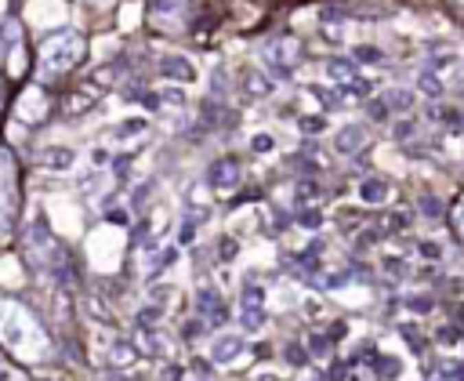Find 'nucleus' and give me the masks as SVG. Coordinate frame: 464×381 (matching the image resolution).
<instances>
[{
	"label": "nucleus",
	"instance_id": "1",
	"mask_svg": "<svg viewBox=\"0 0 464 381\" xmlns=\"http://www.w3.org/2000/svg\"><path fill=\"white\" fill-rule=\"evenodd\" d=\"M301 58H305V47H301L298 36H276V41L265 44V62H268L276 73H283V76L298 69Z\"/></svg>",
	"mask_w": 464,
	"mask_h": 381
},
{
	"label": "nucleus",
	"instance_id": "2",
	"mask_svg": "<svg viewBox=\"0 0 464 381\" xmlns=\"http://www.w3.org/2000/svg\"><path fill=\"white\" fill-rule=\"evenodd\" d=\"M327 73H330L334 84H341L345 95H352V98H363L367 95V80L359 76V66H356L352 58H334L330 66H327Z\"/></svg>",
	"mask_w": 464,
	"mask_h": 381
},
{
	"label": "nucleus",
	"instance_id": "3",
	"mask_svg": "<svg viewBox=\"0 0 464 381\" xmlns=\"http://www.w3.org/2000/svg\"><path fill=\"white\" fill-rule=\"evenodd\" d=\"M240 323H243V330H257L265 323V295H262V287H247V290H243V298H240Z\"/></svg>",
	"mask_w": 464,
	"mask_h": 381
},
{
	"label": "nucleus",
	"instance_id": "4",
	"mask_svg": "<svg viewBox=\"0 0 464 381\" xmlns=\"http://www.w3.org/2000/svg\"><path fill=\"white\" fill-rule=\"evenodd\" d=\"M240 182V163L232 160V157H218L211 168H207V185L214 189H232Z\"/></svg>",
	"mask_w": 464,
	"mask_h": 381
},
{
	"label": "nucleus",
	"instance_id": "5",
	"mask_svg": "<svg viewBox=\"0 0 464 381\" xmlns=\"http://www.w3.org/2000/svg\"><path fill=\"white\" fill-rule=\"evenodd\" d=\"M424 378L428 381H464V363L454 356H435V360L424 367Z\"/></svg>",
	"mask_w": 464,
	"mask_h": 381
},
{
	"label": "nucleus",
	"instance_id": "6",
	"mask_svg": "<svg viewBox=\"0 0 464 381\" xmlns=\"http://www.w3.org/2000/svg\"><path fill=\"white\" fill-rule=\"evenodd\" d=\"M200 316H203V323H225L229 320V309H225V301L218 290H200Z\"/></svg>",
	"mask_w": 464,
	"mask_h": 381
},
{
	"label": "nucleus",
	"instance_id": "7",
	"mask_svg": "<svg viewBox=\"0 0 464 381\" xmlns=\"http://www.w3.org/2000/svg\"><path fill=\"white\" fill-rule=\"evenodd\" d=\"M243 349H247V341H243V334H222V338L214 341L211 360H214V363H232L236 356H243Z\"/></svg>",
	"mask_w": 464,
	"mask_h": 381
},
{
	"label": "nucleus",
	"instance_id": "8",
	"mask_svg": "<svg viewBox=\"0 0 464 381\" xmlns=\"http://www.w3.org/2000/svg\"><path fill=\"white\" fill-rule=\"evenodd\" d=\"M334 146H338V152H345V157H356V152L367 146V131L363 127H345V131L334 138Z\"/></svg>",
	"mask_w": 464,
	"mask_h": 381
},
{
	"label": "nucleus",
	"instance_id": "9",
	"mask_svg": "<svg viewBox=\"0 0 464 381\" xmlns=\"http://www.w3.org/2000/svg\"><path fill=\"white\" fill-rule=\"evenodd\" d=\"M243 91H247L251 98H265L268 91H272V80H268L262 69H243Z\"/></svg>",
	"mask_w": 464,
	"mask_h": 381
},
{
	"label": "nucleus",
	"instance_id": "10",
	"mask_svg": "<svg viewBox=\"0 0 464 381\" xmlns=\"http://www.w3.org/2000/svg\"><path fill=\"white\" fill-rule=\"evenodd\" d=\"M359 196H363V203H384L392 196V189L384 178H367V182L359 185Z\"/></svg>",
	"mask_w": 464,
	"mask_h": 381
},
{
	"label": "nucleus",
	"instance_id": "11",
	"mask_svg": "<svg viewBox=\"0 0 464 381\" xmlns=\"http://www.w3.org/2000/svg\"><path fill=\"white\" fill-rule=\"evenodd\" d=\"M160 66H163V73L171 76V80H174V76H178V80H192V76H196L192 62H189V58H182V55H167V58L160 62Z\"/></svg>",
	"mask_w": 464,
	"mask_h": 381
},
{
	"label": "nucleus",
	"instance_id": "12",
	"mask_svg": "<svg viewBox=\"0 0 464 381\" xmlns=\"http://www.w3.org/2000/svg\"><path fill=\"white\" fill-rule=\"evenodd\" d=\"M384 106H388V113H406L410 106H414V95L403 91V87H392V91L384 95Z\"/></svg>",
	"mask_w": 464,
	"mask_h": 381
},
{
	"label": "nucleus",
	"instance_id": "13",
	"mask_svg": "<svg viewBox=\"0 0 464 381\" xmlns=\"http://www.w3.org/2000/svg\"><path fill=\"white\" fill-rule=\"evenodd\" d=\"M421 91H424V95H432V98H439V95H443V80L435 76V69H424V73H421Z\"/></svg>",
	"mask_w": 464,
	"mask_h": 381
},
{
	"label": "nucleus",
	"instance_id": "14",
	"mask_svg": "<svg viewBox=\"0 0 464 381\" xmlns=\"http://www.w3.org/2000/svg\"><path fill=\"white\" fill-rule=\"evenodd\" d=\"M417 207L424 211V218H432V222H439V218H443V203L435 200V196H428V193H424V196L417 200Z\"/></svg>",
	"mask_w": 464,
	"mask_h": 381
},
{
	"label": "nucleus",
	"instance_id": "15",
	"mask_svg": "<svg viewBox=\"0 0 464 381\" xmlns=\"http://www.w3.org/2000/svg\"><path fill=\"white\" fill-rule=\"evenodd\" d=\"M450 222H454V233H457V240L464 244V193L457 196V203H454V211H450Z\"/></svg>",
	"mask_w": 464,
	"mask_h": 381
},
{
	"label": "nucleus",
	"instance_id": "16",
	"mask_svg": "<svg viewBox=\"0 0 464 381\" xmlns=\"http://www.w3.org/2000/svg\"><path fill=\"white\" fill-rule=\"evenodd\" d=\"M298 225H305V229H319V225H323V214H319V207H301V211H298Z\"/></svg>",
	"mask_w": 464,
	"mask_h": 381
},
{
	"label": "nucleus",
	"instance_id": "17",
	"mask_svg": "<svg viewBox=\"0 0 464 381\" xmlns=\"http://www.w3.org/2000/svg\"><path fill=\"white\" fill-rule=\"evenodd\" d=\"M135 360H138L135 345H116V349H113V363H116V367H131Z\"/></svg>",
	"mask_w": 464,
	"mask_h": 381
},
{
	"label": "nucleus",
	"instance_id": "18",
	"mask_svg": "<svg viewBox=\"0 0 464 381\" xmlns=\"http://www.w3.org/2000/svg\"><path fill=\"white\" fill-rule=\"evenodd\" d=\"M319 200H323V189H316L312 182H305L298 189V203H301V207H305V203H319Z\"/></svg>",
	"mask_w": 464,
	"mask_h": 381
},
{
	"label": "nucleus",
	"instance_id": "19",
	"mask_svg": "<svg viewBox=\"0 0 464 381\" xmlns=\"http://www.w3.org/2000/svg\"><path fill=\"white\" fill-rule=\"evenodd\" d=\"M323 127H327L323 117H301V131H305V135H319Z\"/></svg>",
	"mask_w": 464,
	"mask_h": 381
},
{
	"label": "nucleus",
	"instance_id": "20",
	"mask_svg": "<svg viewBox=\"0 0 464 381\" xmlns=\"http://www.w3.org/2000/svg\"><path fill=\"white\" fill-rule=\"evenodd\" d=\"M457 341L464 345V334H457V327H443L439 330V345H457Z\"/></svg>",
	"mask_w": 464,
	"mask_h": 381
},
{
	"label": "nucleus",
	"instance_id": "21",
	"mask_svg": "<svg viewBox=\"0 0 464 381\" xmlns=\"http://www.w3.org/2000/svg\"><path fill=\"white\" fill-rule=\"evenodd\" d=\"M403 338H406V341H410V345H414L417 352L424 349V338L417 334V327H406V323H403Z\"/></svg>",
	"mask_w": 464,
	"mask_h": 381
},
{
	"label": "nucleus",
	"instance_id": "22",
	"mask_svg": "<svg viewBox=\"0 0 464 381\" xmlns=\"http://www.w3.org/2000/svg\"><path fill=\"white\" fill-rule=\"evenodd\" d=\"M287 360H290L294 367H301V363H305V349H301V345H287Z\"/></svg>",
	"mask_w": 464,
	"mask_h": 381
},
{
	"label": "nucleus",
	"instance_id": "23",
	"mask_svg": "<svg viewBox=\"0 0 464 381\" xmlns=\"http://www.w3.org/2000/svg\"><path fill=\"white\" fill-rule=\"evenodd\" d=\"M356 58H363V62H381V51H373V47H356Z\"/></svg>",
	"mask_w": 464,
	"mask_h": 381
},
{
	"label": "nucleus",
	"instance_id": "24",
	"mask_svg": "<svg viewBox=\"0 0 464 381\" xmlns=\"http://www.w3.org/2000/svg\"><path fill=\"white\" fill-rule=\"evenodd\" d=\"M406 305H410L414 312H428V309H432V305H428V298H424V295H417V298H406Z\"/></svg>",
	"mask_w": 464,
	"mask_h": 381
},
{
	"label": "nucleus",
	"instance_id": "25",
	"mask_svg": "<svg viewBox=\"0 0 464 381\" xmlns=\"http://www.w3.org/2000/svg\"><path fill=\"white\" fill-rule=\"evenodd\" d=\"M370 117H373V120H384V117H388V106H384V98H381V102H370Z\"/></svg>",
	"mask_w": 464,
	"mask_h": 381
},
{
	"label": "nucleus",
	"instance_id": "26",
	"mask_svg": "<svg viewBox=\"0 0 464 381\" xmlns=\"http://www.w3.org/2000/svg\"><path fill=\"white\" fill-rule=\"evenodd\" d=\"M251 149H254V152H265V149H272V138H268V135H257L254 142H251Z\"/></svg>",
	"mask_w": 464,
	"mask_h": 381
},
{
	"label": "nucleus",
	"instance_id": "27",
	"mask_svg": "<svg viewBox=\"0 0 464 381\" xmlns=\"http://www.w3.org/2000/svg\"><path fill=\"white\" fill-rule=\"evenodd\" d=\"M395 371H399V363H392V360L378 363V374H381V378H395Z\"/></svg>",
	"mask_w": 464,
	"mask_h": 381
},
{
	"label": "nucleus",
	"instance_id": "28",
	"mask_svg": "<svg viewBox=\"0 0 464 381\" xmlns=\"http://www.w3.org/2000/svg\"><path fill=\"white\" fill-rule=\"evenodd\" d=\"M410 135H414V124H410V120H399V124H395V138H410Z\"/></svg>",
	"mask_w": 464,
	"mask_h": 381
},
{
	"label": "nucleus",
	"instance_id": "29",
	"mask_svg": "<svg viewBox=\"0 0 464 381\" xmlns=\"http://www.w3.org/2000/svg\"><path fill=\"white\" fill-rule=\"evenodd\" d=\"M421 254H424V258H439V244H428V240H424V244H421Z\"/></svg>",
	"mask_w": 464,
	"mask_h": 381
},
{
	"label": "nucleus",
	"instance_id": "30",
	"mask_svg": "<svg viewBox=\"0 0 464 381\" xmlns=\"http://www.w3.org/2000/svg\"><path fill=\"white\" fill-rule=\"evenodd\" d=\"M222 244H225L222 247V258H232V254H236V244H232V240H222Z\"/></svg>",
	"mask_w": 464,
	"mask_h": 381
}]
</instances>
